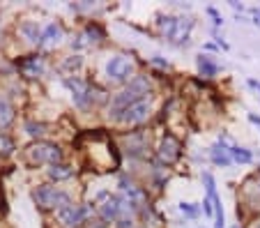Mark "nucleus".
<instances>
[{"instance_id":"14","label":"nucleus","mask_w":260,"mask_h":228,"mask_svg":"<svg viewBox=\"0 0 260 228\" xmlns=\"http://www.w3.org/2000/svg\"><path fill=\"white\" fill-rule=\"evenodd\" d=\"M19 35L23 37L28 44L32 46H40V37H42V25L37 21H23L19 25Z\"/></svg>"},{"instance_id":"12","label":"nucleus","mask_w":260,"mask_h":228,"mask_svg":"<svg viewBox=\"0 0 260 228\" xmlns=\"http://www.w3.org/2000/svg\"><path fill=\"white\" fill-rule=\"evenodd\" d=\"M62 40H64V30H62L60 23L51 21V23H46L44 28H42L40 46H44V49H53V46H58Z\"/></svg>"},{"instance_id":"7","label":"nucleus","mask_w":260,"mask_h":228,"mask_svg":"<svg viewBox=\"0 0 260 228\" xmlns=\"http://www.w3.org/2000/svg\"><path fill=\"white\" fill-rule=\"evenodd\" d=\"M90 214V208H85V205H79V203H69L64 205L62 210H58V221L60 226L64 228H79L81 223H85V219H88Z\"/></svg>"},{"instance_id":"4","label":"nucleus","mask_w":260,"mask_h":228,"mask_svg":"<svg viewBox=\"0 0 260 228\" xmlns=\"http://www.w3.org/2000/svg\"><path fill=\"white\" fill-rule=\"evenodd\" d=\"M134 72H136V64L124 53H115L106 62V79L111 83H129L134 79Z\"/></svg>"},{"instance_id":"8","label":"nucleus","mask_w":260,"mask_h":228,"mask_svg":"<svg viewBox=\"0 0 260 228\" xmlns=\"http://www.w3.org/2000/svg\"><path fill=\"white\" fill-rule=\"evenodd\" d=\"M157 154H159V161H161V164H166V166L168 164H175L177 159H180V154H182L180 141H177L173 134H166L161 139V145H159Z\"/></svg>"},{"instance_id":"29","label":"nucleus","mask_w":260,"mask_h":228,"mask_svg":"<svg viewBox=\"0 0 260 228\" xmlns=\"http://www.w3.org/2000/svg\"><path fill=\"white\" fill-rule=\"evenodd\" d=\"M203 212H205L207 217L214 219V203H212V199H207V196L203 199Z\"/></svg>"},{"instance_id":"25","label":"nucleus","mask_w":260,"mask_h":228,"mask_svg":"<svg viewBox=\"0 0 260 228\" xmlns=\"http://www.w3.org/2000/svg\"><path fill=\"white\" fill-rule=\"evenodd\" d=\"M214 203V228H226V214H223V203L221 199L212 201Z\"/></svg>"},{"instance_id":"5","label":"nucleus","mask_w":260,"mask_h":228,"mask_svg":"<svg viewBox=\"0 0 260 228\" xmlns=\"http://www.w3.org/2000/svg\"><path fill=\"white\" fill-rule=\"evenodd\" d=\"M62 83L69 88V92H72L74 97V104L79 106V109H88L90 104H92V88H90V83H85V81H81L79 76H64Z\"/></svg>"},{"instance_id":"15","label":"nucleus","mask_w":260,"mask_h":228,"mask_svg":"<svg viewBox=\"0 0 260 228\" xmlns=\"http://www.w3.org/2000/svg\"><path fill=\"white\" fill-rule=\"evenodd\" d=\"M196 64H198V72H201L203 79H214V76L221 72L219 62H214V58H212V55H198Z\"/></svg>"},{"instance_id":"22","label":"nucleus","mask_w":260,"mask_h":228,"mask_svg":"<svg viewBox=\"0 0 260 228\" xmlns=\"http://www.w3.org/2000/svg\"><path fill=\"white\" fill-rule=\"evenodd\" d=\"M14 150H16L14 139H12L10 134H5V132H0V154H3V157H7V154H12Z\"/></svg>"},{"instance_id":"10","label":"nucleus","mask_w":260,"mask_h":228,"mask_svg":"<svg viewBox=\"0 0 260 228\" xmlns=\"http://www.w3.org/2000/svg\"><path fill=\"white\" fill-rule=\"evenodd\" d=\"M16 67H19V72L25 79H37V76H42L46 72V64L42 55H25V58H21L16 62Z\"/></svg>"},{"instance_id":"20","label":"nucleus","mask_w":260,"mask_h":228,"mask_svg":"<svg viewBox=\"0 0 260 228\" xmlns=\"http://www.w3.org/2000/svg\"><path fill=\"white\" fill-rule=\"evenodd\" d=\"M228 152H231V159L235 164H251L253 161V152L246 148H240V145H231Z\"/></svg>"},{"instance_id":"1","label":"nucleus","mask_w":260,"mask_h":228,"mask_svg":"<svg viewBox=\"0 0 260 228\" xmlns=\"http://www.w3.org/2000/svg\"><path fill=\"white\" fill-rule=\"evenodd\" d=\"M150 90H152V81L147 79V76H134L118 94H113V100L108 104V118L118 120L120 113H122L127 106H132L134 102H138V100H145Z\"/></svg>"},{"instance_id":"30","label":"nucleus","mask_w":260,"mask_h":228,"mask_svg":"<svg viewBox=\"0 0 260 228\" xmlns=\"http://www.w3.org/2000/svg\"><path fill=\"white\" fill-rule=\"evenodd\" d=\"M152 64H157V67H161V70H168V67H171V64H168V60H161L159 55H154V58H152Z\"/></svg>"},{"instance_id":"11","label":"nucleus","mask_w":260,"mask_h":228,"mask_svg":"<svg viewBox=\"0 0 260 228\" xmlns=\"http://www.w3.org/2000/svg\"><path fill=\"white\" fill-rule=\"evenodd\" d=\"M193 25H196V21H193L191 16H175V28H173L168 40H171L173 44H187Z\"/></svg>"},{"instance_id":"36","label":"nucleus","mask_w":260,"mask_h":228,"mask_svg":"<svg viewBox=\"0 0 260 228\" xmlns=\"http://www.w3.org/2000/svg\"><path fill=\"white\" fill-rule=\"evenodd\" d=\"M233 228H240V226H233Z\"/></svg>"},{"instance_id":"21","label":"nucleus","mask_w":260,"mask_h":228,"mask_svg":"<svg viewBox=\"0 0 260 228\" xmlns=\"http://www.w3.org/2000/svg\"><path fill=\"white\" fill-rule=\"evenodd\" d=\"M23 129H25V134H28L30 139H42V136L46 134V124L35 122V120H28V122L23 124Z\"/></svg>"},{"instance_id":"34","label":"nucleus","mask_w":260,"mask_h":228,"mask_svg":"<svg viewBox=\"0 0 260 228\" xmlns=\"http://www.w3.org/2000/svg\"><path fill=\"white\" fill-rule=\"evenodd\" d=\"M249 88H253V90H258V92H260V81H255V79H249Z\"/></svg>"},{"instance_id":"19","label":"nucleus","mask_w":260,"mask_h":228,"mask_svg":"<svg viewBox=\"0 0 260 228\" xmlns=\"http://www.w3.org/2000/svg\"><path fill=\"white\" fill-rule=\"evenodd\" d=\"M124 141H127V152H132L134 157L143 154V150H145V136L143 134H129L124 136Z\"/></svg>"},{"instance_id":"13","label":"nucleus","mask_w":260,"mask_h":228,"mask_svg":"<svg viewBox=\"0 0 260 228\" xmlns=\"http://www.w3.org/2000/svg\"><path fill=\"white\" fill-rule=\"evenodd\" d=\"M210 159H212V164L219 166V169H228V166L233 164L231 152H228V145L221 143V141L210 148Z\"/></svg>"},{"instance_id":"9","label":"nucleus","mask_w":260,"mask_h":228,"mask_svg":"<svg viewBox=\"0 0 260 228\" xmlns=\"http://www.w3.org/2000/svg\"><path fill=\"white\" fill-rule=\"evenodd\" d=\"M124 208H127V201L122 196H106V201L99 205V217L104 221H115V219H120Z\"/></svg>"},{"instance_id":"23","label":"nucleus","mask_w":260,"mask_h":228,"mask_svg":"<svg viewBox=\"0 0 260 228\" xmlns=\"http://www.w3.org/2000/svg\"><path fill=\"white\" fill-rule=\"evenodd\" d=\"M81 64H83L81 55H69V58L62 62V70H67V72H69V76H76V72L81 70Z\"/></svg>"},{"instance_id":"32","label":"nucleus","mask_w":260,"mask_h":228,"mask_svg":"<svg viewBox=\"0 0 260 228\" xmlns=\"http://www.w3.org/2000/svg\"><path fill=\"white\" fill-rule=\"evenodd\" d=\"M118 228H134V221H132V219H120V226Z\"/></svg>"},{"instance_id":"6","label":"nucleus","mask_w":260,"mask_h":228,"mask_svg":"<svg viewBox=\"0 0 260 228\" xmlns=\"http://www.w3.org/2000/svg\"><path fill=\"white\" fill-rule=\"evenodd\" d=\"M150 113H152V102L147 100H138V102H134L132 106H127V109L120 113V118H118V122H122V124H143L147 118H150Z\"/></svg>"},{"instance_id":"27","label":"nucleus","mask_w":260,"mask_h":228,"mask_svg":"<svg viewBox=\"0 0 260 228\" xmlns=\"http://www.w3.org/2000/svg\"><path fill=\"white\" fill-rule=\"evenodd\" d=\"M180 212L189 219H198L201 217V205L196 203H180Z\"/></svg>"},{"instance_id":"26","label":"nucleus","mask_w":260,"mask_h":228,"mask_svg":"<svg viewBox=\"0 0 260 228\" xmlns=\"http://www.w3.org/2000/svg\"><path fill=\"white\" fill-rule=\"evenodd\" d=\"M173 28H175V16H161V19H159V32H161L166 40L171 37Z\"/></svg>"},{"instance_id":"17","label":"nucleus","mask_w":260,"mask_h":228,"mask_svg":"<svg viewBox=\"0 0 260 228\" xmlns=\"http://www.w3.org/2000/svg\"><path fill=\"white\" fill-rule=\"evenodd\" d=\"M74 175V169L69 164H51L49 166V178L55 180V182H62V180H69Z\"/></svg>"},{"instance_id":"18","label":"nucleus","mask_w":260,"mask_h":228,"mask_svg":"<svg viewBox=\"0 0 260 228\" xmlns=\"http://www.w3.org/2000/svg\"><path fill=\"white\" fill-rule=\"evenodd\" d=\"M83 35H85V40H88V44L106 40V32H104V28L97 23V21H90V23L85 25V28H83Z\"/></svg>"},{"instance_id":"2","label":"nucleus","mask_w":260,"mask_h":228,"mask_svg":"<svg viewBox=\"0 0 260 228\" xmlns=\"http://www.w3.org/2000/svg\"><path fill=\"white\" fill-rule=\"evenodd\" d=\"M32 201L37 203L40 210H62L64 205L72 203V193L62 191L60 187H53V184H40V187L32 189Z\"/></svg>"},{"instance_id":"16","label":"nucleus","mask_w":260,"mask_h":228,"mask_svg":"<svg viewBox=\"0 0 260 228\" xmlns=\"http://www.w3.org/2000/svg\"><path fill=\"white\" fill-rule=\"evenodd\" d=\"M12 122H14V106L5 97H0V132H5Z\"/></svg>"},{"instance_id":"31","label":"nucleus","mask_w":260,"mask_h":228,"mask_svg":"<svg viewBox=\"0 0 260 228\" xmlns=\"http://www.w3.org/2000/svg\"><path fill=\"white\" fill-rule=\"evenodd\" d=\"M251 16H253V23H255V25H260V7L251 10Z\"/></svg>"},{"instance_id":"33","label":"nucleus","mask_w":260,"mask_h":228,"mask_svg":"<svg viewBox=\"0 0 260 228\" xmlns=\"http://www.w3.org/2000/svg\"><path fill=\"white\" fill-rule=\"evenodd\" d=\"M249 120H251V122L255 124V127L260 129V115H255V113H249Z\"/></svg>"},{"instance_id":"24","label":"nucleus","mask_w":260,"mask_h":228,"mask_svg":"<svg viewBox=\"0 0 260 228\" xmlns=\"http://www.w3.org/2000/svg\"><path fill=\"white\" fill-rule=\"evenodd\" d=\"M203 184H205L207 199H212V201L219 199V193H216V182H214V178H212V173H203Z\"/></svg>"},{"instance_id":"35","label":"nucleus","mask_w":260,"mask_h":228,"mask_svg":"<svg viewBox=\"0 0 260 228\" xmlns=\"http://www.w3.org/2000/svg\"><path fill=\"white\" fill-rule=\"evenodd\" d=\"M231 7H233L235 12H244V10H246V7L242 5V3H231Z\"/></svg>"},{"instance_id":"28","label":"nucleus","mask_w":260,"mask_h":228,"mask_svg":"<svg viewBox=\"0 0 260 228\" xmlns=\"http://www.w3.org/2000/svg\"><path fill=\"white\" fill-rule=\"evenodd\" d=\"M207 16L212 19V23H214L216 28H219V25H223V19H221V14L214 10V7H207Z\"/></svg>"},{"instance_id":"3","label":"nucleus","mask_w":260,"mask_h":228,"mask_svg":"<svg viewBox=\"0 0 260 228\" xmlns=\"http://www.w3.org/2000/svg\"><path fill=\"white\" fill-rule=\"evenodd\" d=\"M25 159H28V164H32V166L60 164V161H62V150L55 143H49V141H35V143L25 150Z\"/></svg>"}]
</instances>
